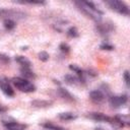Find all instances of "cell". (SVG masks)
I'll return each mask as SVG.
<instances>
[{
    "label": "cell",
    "mask_w": 130,
    "mask_h": 130,
    "mask_svg": "<svg viewBox=\"0 0 130 130\" xmlns=\"http://www.w3.org/2000/svg\"><path fill=\"white\" fill-rule=\"evenodd\" d=\"M89 96H90V100L96 104H100L104 101V93L101 91V90H92L90 93H89Z\"/></svg>",
    "instance_id": "6"
},
{
    "label": "cell",
    "mask_w": 130,
    "mask_h": 130,
    "mask_svg": "<svg viewBox=\"0 0 130 130\" xmlns=\"http://www.w3.org/2000/svg\"><path fill=\"white\" fill-rule=\"evenodd\" d=\"M4 26H5L6 29L10 30L15 26V23H14V21L12 19H5L4 20Z\"/></svg>",
    "instance_id": "15"
},
{
    "label": "cell",
    "mask_w": 130,
    "mask_h": 130,
    "mask_svg": "<svg viewBox=\"0 0 130 130\" xmlns=\"http://www.w3.org/2000/svg\"><path fill=\"white\" fill-rule=\"evenodd\" d=\"M107 4L113 10H115V11L121 13V14H125V15L129 14V8L124 2L117 1V0H112V1H107Z\"/></svg>",
    "instance_id": "3"
},
{
    "label": "cell",
    "mask_w": 130,
    "mask_h": 130,
    "mask_svg": "<svg viewBox=\"0 0 130 130\" xmlns=\"http://www.w3.org/2000/svg\"><path fill=\"white\" fill-rule=\"evenodd\" d=\"M31 105H34L36 107H47V106L51 105V102H48V101H34V102H31Z\"/></svg>",
    "instance_id": "13"
},
{
    "label": "cell",
    "mask_w": 130,
    "mask_h": 130,
    "mask_svg": "<svg viewBox=\"0 0 130 130\" xmlns=\"http://www.w3.org/2000/svg\"><path fill=\"white\" fill-rule=\"evenodd\" d=\"M59 118L61 120H65V121H69V120H73L76 118V115H74L73 113H60L59 114Z\"/></svg>",
    "instance_id": "10"
},
{
    "label": "cell",
    "mask_w": 130,
    "mask_h": 130,
    "mask_svg": "<svg viewBox=\"0 0 130 130\" xmlns=\"http://www.w3.org/2000/svg\"><path fill=\"white\" fill-rule=\"evenodd\" d=\"M0 59L3 60L4 62H8L9 61V58L7 56H5V55H2V54H0Z\"/></svg>",
    "instance_id": "21"
},
{
    "label": "cell",
    "mask_w": 130,
    "mask_h": 130,
    "mask_svg": "<svg viewBox=\"0 0 130 130\" xmlns=\"http://www.w3.org/2000/svg\"><path fill=\"white\" fill-rule=\"evenodd\" d=\"M4 111H6V108H4V107L0 106V112H4Z\"/></svg>",
    "instance_id": "22"
},
{
    "label": "cell",
    "mask_w": 130,
    "mask_h": 130,
    "mask_svg": "<svg viewBox=\"0 0 130 130\" xmlns=\"http://www.w3.org/2000/svg\"><path fill=\"white\" fill-rule=\"evenodd\" d=\"M65 80L69 84H76V83H78V81H80L79 78H77V77H75L73 75H70V74H68V75L65 76Z\"/></svg>",
    "instance_id": "11"
},
{
    "label": "cell",
    "mask_w": 130,
    "mask_h": 130,
    "mask_svg": "<svg viewBox=\"0 0 130 130\" xmlns=\"http://www.w3.org/2000/svg\"><path fill=\"white\" fill-rule=\"evenodd\" d=\"M12 82H13V84H14L18 89H20L21 91H24V92H31V91L35 90V85H34L32 83H30L29 81H27L26 79L16 77V78H13V79H12Z\"/></svg>",
    "instance_id": "1"
},
{
    "label": "cell",
    "mask_w": 130,
    "mask_h": 130,
    "mask_svg": "<svg viewBox=\"0 0 130 130\" xmlns=\"http://www.w3.org/2000/svg\"><path fill=\"white\" fill-rule=\"evenodd\" d=\"M95 130H103V129H95Z\"/></svg>",
    "instance_id": "23"
},
{
    "label": "cell",
    "mask_w": 130,
    "mask_h": 130,
    "mask_svg": "<svg viewBox=\"0 0 130 130\" xmlns=\"http://www.w3.org/2000/svg\"><path fill=\"white\" fill-rule=\"evenodd\" d=\"M15 60H16L19 64H21L23 67L29 68V66H30V62H29V60L26 59V58L23 57V56H17V57H15Z\"/></svg>",
    "instance_id": "9"
},
{
    "label": "cell",
    "mask_w": 130,
    "mask_h": 130,
    "mask_svg": "<svg viewBox=\"0 0 130 130\" xmlns=\"http://www.w3.org/2000/svg\"><path fill=\"white\" fill-rule=\"evenodd\" d=\"M60 49L62 52H68L69 51V46L66 44H61L60 45Z\"/></svg>",
    "instance_id": "18"
},
{
    "label": "cell",
    "mask_w": 130,
    "mask_h": 130,
    "mask_svg": "<svg viewBox=\"0 0 130 130\" xmlns=\"http://www.w3.org/2000/svg\"><path fill=\"white\" fill-rule=\"evenodd\" d=\"M59 93H60V95H61L63 99H66V100H69V101H72V100H73L72 95H71L66 89H64V88H59Z\"/></svg>",
    "instance_id": "12"
},
{
    "label": "cell",
    "mask_w": 130,
    "mask_h": 130,
    "mask_svg": "<svg viewBox=\"0 0 130 130\" xmlns=\"http://www.w3.org/2000/svg\"><path fill=\"white\" fill-rule=\"evenodd\" d=\"M75 4L78 6V8H79V10H80V11H82L85 15H87V16H88V17H90V18H92L93 20L99 21V20L101 19L100 15H101L102 13H99V12L93 11L92 9H90L87 5H85L84 1H81V2H75Z\"/></svg>",
    "instance_id": "2"
},
{
    "label": "cell",
    "mask_w": 130,
    "mask_h": 130,
    "mask_svg": "<svg viewBox=\"0 0 130 130\" xmlns=\"http://www.w3.org/2000/svg\"><path fill=\"white\" fill-rule=\"evenodd\" d=\"M88 117L90 118V119H93V120H95V121H105V122H113L112 121V119L110 118V117H108V116H106V115H104V114H102V113H89V115H88Z\"/></svg>",
    "instance_id": "5"
},
{
    "label": "cell",
    "mask_w": 130,
    "mask_h": 130,
    "mask_svg": "<svg viewBox=\"0 0 130 130\" xmlns=\"http://www.w3.org/2000/svg\"><path fill=\"white\" fill-rule=\"evenodd\" d=\"M128 75H129L128 74V71H125V73H124V79H125V82H126L127 85L129 84V76Z\"/></svg>",
    "instance_id": "20"
},
{
    "label": "cell",
    "mask_w": 130,
    "mask_h": 130,
    "mask_svg": "<svg viewBox=\"0 0 130 130\" xmlns=\"http://www.w3.org/2000/svg\"><path fill=\"white\" fill-rule=\"evenodd\" d=\"M0 88L2 89V91L8 95V96H12L13 95V89L12 87L9 85L8 82H5V81H0Z\"/></svg>",
    "instance_id": "8"
},
{
    "label": "cell",
    "mask_w": 130,
    "mask_h": 130,
    "mask_svg": "<svg viewBox=\"0 0 130 130\" xmlns=\"http://www.w3.org/2000/svg\"><path fill=\"white\" fill-rule=\"evenodd\" d=\"M126 102H127V96L126 95H115V96L110 98V104L113 107H116V108L122 106Z\"/></svg>",
    "instance_id": "4"
},
{
    "label": "cell",
    "mask_w": 130,
    "mask_h": 130,
    "mask_svg": "<svg viewBox=\"0 0 130 130\" xmlns=\"http://www.w3.org/2000/svg\"><path fill=\"white\" fill-rule=\"evenodd\" d=\"M39 58H40V60H42V61H47V60L49 59V54H48L47 52H41V53L39 54Z\"/></svg>",
    "instance_id": "17"
},
{
    "label": "cell",
    "mask_w": 130,
    "mask_h": 130,
    "mask_svg": "<svg viewBox=\"0 0 130 130\" xmlns=\"http://www.w3.org/2000/svg\"><path fill=\"white\" fill-rule=\"evenodd\" d=\"M21 73H22V75H24V77H28V78L35 77V74H34L28 68H26V67L21 68Z\"/></svg>",
    "instance_id": "14"
},
{
    "label": "cell",
    "mask_w": 130,
    "mask_h": 130,
    "mask_svg": "<svg viewBox=\"0 0 130 130\" xmlns=\"http://www.w3.org/2000/svg\"><path fill=\"white\" fill-rule=\"evenodd\" d=\"M4 126L7 130H24L25 125L19 124L17 122H8V123H4Z\"/></svg>",
    "instance_id": "7"
},
{
    "label": "cell",
    "mask_w": 130,
    "mask_h": 130,
    "mask_svg": "<svg viewBox=\"0 0 130 130\" xmlns=\"http://www.w3.org/2000/svg\"><path fill=\"white\" fill-rule=\"evenodd\" d=\"M68 36L69 37H72V38H75V37H77L78 36V34H77V29L75 28V27H70L69 29H68Z\"/></svg>",
    "instance_id": "16"
},
{
    "label": "cell",
    "mask_w": 130,
    "mask_h": 130,
    "mask_svg": "<svg viewBox=\"0 0 130 130\" xmlns=\"http://www.w3.org/2000/svg\"><path fill=\"white\" fill-rule=\"evenodd\" d=\"M101 48H102V49H104V50H112V49H113V47H112L111 45H108V44L102 45V46H101Z\"/></svg>",
    "instance_id": "19"
}]
</instances>
